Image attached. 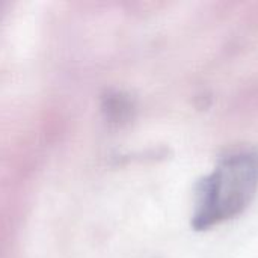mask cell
Returning <instances> with one entry per match:
<instances>
[{
    "mask_svg": "<svg viewBox=\"0 0 258 258\" xmlns=\"http://www.w3.org/2000/svg\"><path fill=\"white\" fill-rule=\"evenodd\" d=\"M258 190V154L225 157L198 184L194 228L207 230L240 215Z\"/></svg>",
    "mask_w": 258,
    "mask_h": 258,
    "instance_id": "1",
    "label": "cell"
}]
</instances>
